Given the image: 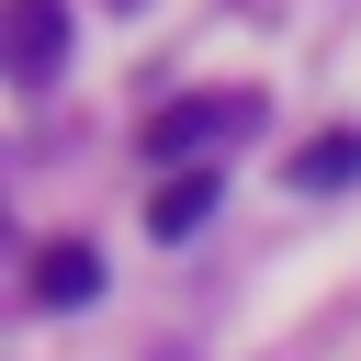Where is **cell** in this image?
Returning <instances> with one entry per match:
<instances>
[{
	"instance_id": "5",
	"label": "cell",
	"mask_w": 361,
	"mask_h": 361,
	"mask_svg": "<svg viewBox=\"0 0 361 361\" xmlns=\"http://www.w3.org/2000/svg\"><path fill=\"white\" fill-rule=\"evenodd\" d=\"M338 180H361V124H338V135L293 147V192H338Z\"/></svg>"
},
{
	"instance_id": "4",
	"label": "cell",
	"mask_w": 361,
	"mask_h": 361,
	"mask_svg": "<svg viewBox=\"0 0 361 361\" xmlns=\"http://www.w3.org/2000/svg\"><path fill=\"white\" fill-rule=\"evenodd\" d=\"M203 214H214V180H203V169H169V180H158V203H147V237H169V248H180Z\"/></svg>"
},
{
	"instance_id": "2",
	"label": "cell",
	"mask_w": 361,
	"mask_h": 361,
	"mask_svg": "<svg viewBox=\"0 0 361 361\" xmlns=\"http://www.w3.org/2000/svg\"><path fill=\"white\" fill-rule=\"evenodd\" d=\"M56 56H68V0H11V79L45 90Z\"/></svg>"
},
{
	"instance_id": "3",
	"label": "cell",
	"mask_w": 361,
	"mask_h": 361,
	"mask_svg": "<svg viewBox=\"0 0 361 361\" xmlns=\"http://www.w3.org/2000/svg\"><path fill=\"white\" fill-rule=\"evenodd\" d=\"M90 293H102V248H90V237H45V248H34V305L68 316V305H90Z\"/></svg>"
},
{
	"instance_id": "1",
	"label": "cell",
	"mask_w": 361,
	"mask_h": 361,
	"mask_svg": "<svg viewBox=\"0 0 361 361\" xmlns=\"http://www.w3.org/2000/svg\"><path fill=\"white\" fill-rule=\"evenodd\" d=\"M248 124V102H169V113H147V158H169V169H192L203 147H226Z\"/></svg>"
},
{
	"instance_id": "6",
	"label": "cell",
	"mask_w": 361,
	"mask_h": 361,
	"mask_svg": "<svg viewBox=\"0 0 361 361\" xmlns=\"http://www.w3.org/2000/svg\"><path fill=\"white\" fill-rule=\"evenodd\" d=\"M158 361H192V350H158Z\"/></svg>"
}]
</instances>
